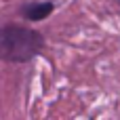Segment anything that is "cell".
<instances>
[{
    "label": "cell",
    "instance_id": "6da1fadb",
    "mask_svg": "<svg viewBox=\"0 0 120 120\" xmlns=\"http://www.w3.org/2000/svg\"><path fill=\"white\" fill-rule=\"evenodd\" d=\"M42 49V36L23 25H4L0 34V51L8 61H30Z\"/></svg>",
    "mask_w": 120,
    "mask_h": 120
},
{
    "label": "cell",
    "instance_id": "7a4b0ae2",
    "mask_svg": "<svg viewBox=\"0 0 120 120\" xmlns=\"http://www.w3.org/2000/svg\"><path fill=\"white\" fill-rule=\"evenodd\" d=\"M23 13H25V17H27V19H32V21H40V19H44L46 15H51V13H53V4H51V2L32 4V6H27Z\"/></svg>",
    "mask_w": 120,
    "mask_h": 120
}]
</instances>
